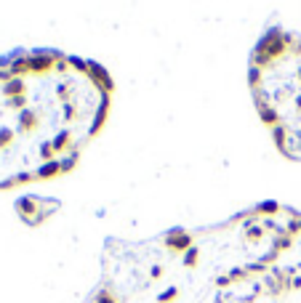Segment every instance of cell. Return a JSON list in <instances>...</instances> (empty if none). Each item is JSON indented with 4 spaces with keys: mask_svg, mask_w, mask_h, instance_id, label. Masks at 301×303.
Segmentation results:
<instances>
[{
    "mask_svg": "<svg viewBox=\"0 0 301 303\" xmlns=\"http://www.w3.org/2000/svg\"><path fill=\"white\" fill-rule=\"evenodd\" d=\"M110 93V75L75 56H0V189L72 170L107 120Z\"/></svg>",
    "mask_w": 301,
    "mask_h": 303,
    "instance_id": "6da1fadb",
    "label": "cell"
},
{
    "mask_svg": "<svg viewBox=\"0 0 301 303\" xmlns=\"http://www.w3.org/2000/svg\"><path fill=\"white\" fill-rule=\"evenodd\" d=\"M251 90L275 146L301 160V38L269 29L251 56Z\"/></svg>",
    "mask_w": 301,
    "mask_h": 303,
    "instance_id": "7a4b0ae2",
    "label": "cell"
}]
</instances>
